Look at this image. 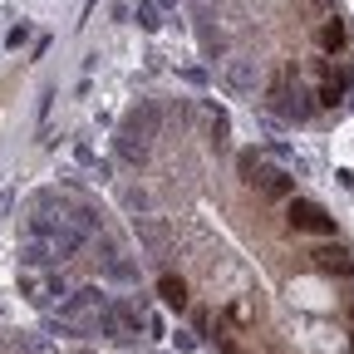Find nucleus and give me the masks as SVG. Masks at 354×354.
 <instances>
[{
  "label": "nucleus",
  "instance_id": "1",
  "mask_svg": "<svg viewBox=\"0 0 354 354\" xmlns=\"http://www.w3.org/2000/svg\"><path fill=\"white\" fill-rule=\"evenodd\" d=\"M158 123H162L158 104H138V109H133V113L118 123L113 153H118L128 167H143V162H148V153H153V133H158Z\"/></svg>",
  "mask_w": 354,
  "mask_h": 354
},
{
  "label": "nucleus",
  "instance_id": "2",
  "mask_svg": "<svg viewBox=\"0 0 354 354\" xmlns=\"http://www.w3.org/2000/svg\"><path fill=\"white\" fill-rule=\"evenodd\" d=\"M99 310H109V295H104L99 286H74V290L59 300V320H64L74 335H94Z\"/></svg>",
  "mask_w": 354,
  "mask_h": 354
},
{
  "label": "nucleus",
  "instance_id": "3",
  "mask_svg": "<svg viewBox=\"0 0 354 354\" xmlns=\"http://www.w3.org/2000/svg\"><path fill=\"white\" fill-rule=\"evenodd\" d=\"M286 227L300 232V236H335V216L320 207V202H305V197H290L286 202Z\"/></svg>",
  "mask_w": 354,
  "mask_h": 354
},
{
  "label": "nucleus",
  "instance_id": "4",
  "mask_svg": "<svg viewBox=\"0 0 354 354\" xmlns=\"http://www.w3.org/2000/svg\"><path fill=\"white\" fill-rule=\"evenodd\" d=\"M94 246H99V276H104V281H113V286H138V266L123 256V246H118L113 232L94 236Z\"/></svg>",
  "mask_w": 354,
  "mask_h": 354
},
{
  "label": "nucleus",
  "instance_id": "5",
  "mask_svg": "<svg viewBox=\"0 0 354 354\" xmlns=\"http://www.w3.org/2000/svg\"><path fill=\"white\" fill-rule=\"evenodd\" d=\"M20 295L35 305V310H44V305H50L55 295L64 300L69 295V281L64 276H39V271H20Z\"/></svg>",
  "mask_w": 354,
  "mask_h": 354
},
{
  "label": "nucleus",
  "instance_id": "6",
  "mask_svg": "<svg viewBox=\"0 0 354 354\" xmlns=\"http://www.w3.org/2000/svg\"><path fill=\"white\" fill-rule=\"evenodd\" d=\"M310 266L325 271V276H354V261H349V251L339 241H320L315 251H310Z\"/></svg>",
  "mask_w": 354,
  "mask_h": 354
},
{
  "label": "nucleus",
  "instance_id": "7",
  "mask_svg": "<svg viewBox=\"0 0 354 354\" xmlns=\"http://www.w3.org/2000/svg\"><path fill=\"white\" fill-rule=\"evenodd\" d=\"M251 187H256L266 202H290V197H295V177H290V172H281V167H261Z\"/></svg>",
  "mask_w": 354,
  "mask_h": 354
},
{
  "label": "nucleus",
  "instance_id": "8",
  "mask_svg": "<svg viewBox=\"0 0 354 354\" xmlns=\"http://www.w3.org/2000/svg\"><path fill=\"white\" fill-rule=\"evenodd\" d=\"M44 266H59L55 246L44 241V236H25L20 241V271H44Z\"/></svg>",
  "mask_w": 354,
  "mask_h": 354
},
{
  "label": "nucleus",
  "instance_id": "9",
  "mask_svg": "<svg viewBox=\"0 0 354 354\" xmlns=\"http://www.w3.org/2000/svg\"><path fill=\"white\" fill-rule=\"evenodd\" d=\"M133 232H138V241H143L148 251H162L167 236H172V227H167L162 216H153V212H148V216H133Z\"/></svg>",
  "mask_w": 354,
  "mask_h": 354
},
{
  "label": "nucleus",
  "instance_id": "10",
  "mask_svg": "<svg viewBox=\"0 0 354 354\" xmlns=\"http://www.w3.org/2000/svg\"><path fill=\"white\" fill-rule=\"evenodd\" d=\"M69 221H74L84 236H104V232H109V227H104V212H99L94 202H74V207H69Z\"/></svg>",
  "mask_w": 354,
  "mask_h": 354
},
{
  "label": "nucleus",
  "instance_id": "11",
  "mask_svg": "<svg viewBox=\"0 0 354 354\" xmlns=\"http://www.w3.org/2000/svg\"><path fill=\"white\" fill-rule=\"evenodd\" d=\"M227 88L232 94H256V64L251 59H227Z\"/></svg>",
  "mask_w": 354,
  "mask_h": 354
},
{
  "label": "nucleus",
  "instance_id": "12",
  "mask_svg": "<svg viewBox=\"0 0 354 354\" xmlns=\"http://www.w3.org/2000/svg\"><path fill=\"white\" fill-rule=\"evenodd\" d=\"M197 39H202V55H207L212 64H216V59H227V35L207 25V10L197 15Z\"/></svg>",
  "mask_w": 354,
  "mask_h": 354
},
{
  "label": "nucleus",
  "instance_id": "13",
  "mask_svg": "<svg viewBox=\"0 0 354 354\" xmlns=\"http://www.w3.org/2000/svg\"><path fill=\"white\" fill-rule=\"evenodd\" d=\"M84 241H88V236H84V232L74 227V221H64V227L55 232V241H50V246H55V256H59V261H69V256H74V251H79Z\"/></svg>",
  "mask_w": 354,
  "mask_h": 354
},
{
  "label": "nucleus",
  "instance_id": "14",
  "mask_svg": "<svg viewBox=\"0 0 354 354\" xmlns=\"http://www.w3.org/2000/svg\"><path fill=\"white\" fill-rule=\"evenodd\" d=\"M158 295H162L167 310H187V281L183 276H162L158 281Z\"/></svg>",
  "mask_w": 354,
  "mask_h": 354
},
{
  "label": "nucleus",
  "instance_id": "15",
  "mask_svg": "<svg viewBox=\"0 0 354 354\" xmlns=\"http://www.w3.org/2000/svg\"><path fill=\"white\" fill-rule=\"evenodd\" d=\"M349 84H354V79H344L339 69H325V84H320V104H325V109H339V104H344L339 94H344Z\"/></svg>",
  "mask_w": 354,
  "mask_h": 354
},
{
  "label": "nucleus",
  "instance_id": "16",
  "mask_svg": "<svg viewBox=\"0 0 354 354\" xmlns=\"http://www.w3.org/2000/svg\"><path fill=\"white\" fill-rule=\"evenodd\" d=\"M133 15H138V30H148V35H158V30H162V10H158V0H138V6H133Z\"/></svg>",
  "mask_w": 354,
  "mask_h": 354
},
{
  "label": "nucleus",
  "instance_id": "17",
  "mask_svg": "<svg viewBox=\"0 0 354 354\" xmlns=\"http://www.w3.org/2000/svg\"><path fill=\"white\" fill-rule=\"evenodd\" d=\"M113 310H118V320H123V335H128V339L138 335V325H148V320H143V310L133 305V300H113Z\"/></svg>",
  "mask_w": 354,
  "mask_h": 354
},
{
  "label": "nucleus",
  "instance_id": "18",
  "mask_svg": "<svg viewBox=\"0 0 354 354\" xmlns=\"http://www.w3.org/2000/svg\"><path fill=\"white\" fill-rule=\"evenodd\" d=\"M123 207H128L133 216H148V212H153V197H148V187H123Z\"/></svg>",
  "mask_w": 354,
  "mask_h": 354
},
{
  "label": "nucleus",
  "instance_id": "19",
  "mask_svg": "<svg viewBox=\"0 0 354 354\" xmlns=\"http://www.w3.org/2000/svg\"><path fill=\"white\" fill-rule=\"evenodd\" d=\"M207 118H212V138H216V148H227V138H232V118L221 113L216 104H207Z\"/></svg>",
  "mask_w": 354,
  "mask_h": 354
},
{
  "label": "nucleus",
  "instance_id": "20",
  "mask_svg": "<svg viewBox=\"0 0 354 354\" xmlns=\"http://www.w3.org/2000/svg\"><path fill=\"white\" fill-rule=\"evenodd\" d=\"M212 6H216V15L227 20V25H241L246 20V0H212Z\"/></svg>",
  "mask_w": 354,
  "mask_h": 354
},
{
  "label": "nucleus",
  "instance_id": "21",
  "mask_svg": "<svg viewBox=\"0 0 354 354\" xmlns=\"http://www.w3.org/2000/svg\"><path fill=\"white\" fill-rule=\"evenodd\" d=\"M320 44H325V50H344V25L339 20H325L320 25Z\"/></svg>",
  "mask_w": 354,
  "mask_h": 354
},
{
  "label": "nucleus",
  "instance_id": "22",
  "mask_svg": "<svg viewBox=\"0 0 354 354\" xmlns=\"http://www.w3.org/2000/svg\"><path fill=\"white\" fill-rule=\"evenodd\" d=\"M266 162L256 158V153H236V172H241V183H256V172H261Z\"/></svg>",
  "mask_w": 354,
  "mask_h": 354
},
{
  "label": "nucleus",
  "instance_id": "23",
  "mask_svg": "<svg viewBox=\"0 0 354 354\" xmlns=\"http://www.w3.org/2000/svg\"><path fill=\"white\" fill-rule=\"evenodd\" d=\"M20 344H25L30 354H55V344L44 339V335H20Z\"/></svg>",
  "mask_w": 354,
  "mask_h": 354
},
{
  "label": "nucleus",
  "instance_id": "24",
  "mask_svg": "<svg viewBox=\"0 0 354 354\" xmlns=\"http://www.w3.org/2000/svg\"><path fill=\"white\" fill-rule=\"evenodd\" d=\"M25 39H30V25L20 20V25H15V30L6 35V50H20V44H25Z\"/></svg>",
  "mask_w": 354,
  "mask_h": 354
},
{
  "label": "nucleus",
  "instance_id": "25",
  "mask_svg": "<svg viewBox=\"0 0 354 354\" xmlns=\"http://www.w3.org/2000/svg\"><path fill=\"white\" fill-rule=\"evenodd\" d=\"M74 158L84 162V167H99L104 158H94V148H88V143H74Z\"/></svg>",
  "mask_w": 354,
  "mask_h": 354
},
{
  "label": "nucleus",
  "instance_id": "26",
  "mask_svg": "<svg viewBox=\"0 0 354 354\" xmlns=\"http://www.w3.org/2000/svg\"><path fill=\"white\" fill-rule=\"evenodd\" d=\"M15 212V187H0V216Z\"/></svg>",
  "mask_w": 354,
  "mask_h": 354
},
{
  "label": "nucleus",
  "instance_id": "27",
  "mask_svg": "<svg viewBox=\"0 0 354 354\" xmlns=\"http://www.w3.org/2000/svg\"><path fill=\"white\" fill-rule=\"evenodd\" d=\"M192 325H197V335H207V330H212V310H197Z\"/></svg>",
  "mask_w": 354,
  "mask_h": 354
},
{
  "label": "nucleus",
  "instance_id": "28",
  "mask_svg": "<svg viewBox=\"0 0 354 354\" xmlns=\"http://www.w3.org/2000/svg\"><path fill=\"white\" fill-rule=\"evenodd\" d=\"M177 349H197V335L192 330H177Z\"/></svg>",
  "mask_w": 354,
  "mask_h": 354
},
{
  "label": "nucleus",
  "instance_id": "29",
  "mask_svg": "<svg viewBox=\"0 0 354 354\" xmlns=\"http://www.w3.org/2000/svg\"><path fill=\"white\" fill-rule=\"evenodd\" d=\"M158 10H177V0H158Z\"/></svg>",
  "mask_w": 354,
  "mask_h": 354
}]
</instances>
